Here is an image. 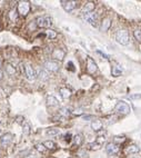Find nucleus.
<instances>
[{"instance_id": "nucleus-1", "label": "nucleus", "mask_w": 141, "mask_h": 158, "mask_svg": "<svg viewBox=\"0 0 141 158\" xmlns=\"http://www.w3.org/2000/svg\"><path fill=\"white\" fill-rule=\"evenodd\" d=\"M116 40L120 45H122V46H127V45L129 44V41H130L128 31H127V30H124V29H120V30H118L117 33H116Z\"/></svg>"}, {"instance_id": "nucleus-2", "label": "nucleus", "mask_w": 141, "mask_h": 158, "mask_svg": "<svg viewBox=\"0 0 141 158\" xmlns=\"http://www.w3.org/2000/svg\"><path fill=\"white\" fill-rule=\"evenodd\" d=\"M21 68H22L24 72H25L26 78H27L29 81L35 80V79L38 77L37 71L33 69V68H32V66H31V65H29V63H27V65H25V66L22 65V66H21Z\"/></svg>"}, {"instance_id": "nucleus-3", "label": "nucleus", "mask_w": 141, "mask_h": 158, "mask_svg": "<svg viewBox=\"0 0 141 158\" xmlns=\"http://www.w3.org/2000/svg\"><path fill=\"white\" fill-rule=\"evenodd\" d=\"M36 25L39 28H50L52 25V19L47 16H42V17H38L36 19Z\"/></svg>"}, {"instance_id": "nucleus-4", "label": "nucleus", "mask_w": 141, "mask_h": 158, "mask_svg": "<svg viewBox=\"0 0 141 158\" xmlns=\"http://www.w3.org/2000/svg\"><path fill=\"white\" fill-rule=\"evenodd\" d=\"M18 13L22 17H26L30 11V2L29 1H20L18 3Z\"/></svg>"}, {"instance_id": "nucleus-5", "label": "nucleus", "mask_w": 141, "mask_h": 158, "mask_svg": "<svg viewBox=\"0 0 141 158\" xmlns=\"http://www.w3.org/2000/svg\"><path fill=\"white\" fill-rule=\"evenodd\" d=\"M115 110L121 115H128L130 113V106L126 101H119L115 107Z\"/></svg>"}, {"instance_id": "nucleus-6", "label": "nucleus", "mask_w": 141, "mask_h": 158, "mask_svg": "<svg viewBox=\"0 0 141 158\" xmlns=\"http://www.w3.org/2000/svg\"><path fill=\"white\" fill-rule=\"evenodd\" d=\"M82 18L86 20L88 24H90L92 26L97 25V19H98V16L94 11H91V13H87L82 15Z\"/></svg>"}, {"instance_id": "nucleus-7", "label": "nucleus", "mask_w": 141, "mask_h": 158, "mask_svg": "<svg viewBox=\"0 0 141 158\" xmlns=\"http://www.w3.org/2000/svg\"><path fill=\"white\" fill-rule=\"evenodd\" d=\"M77 1H74V0H62L61 1V6L62 8L67 11V13H70V11H72L74 9H76V7H77Z\"/></svg>"}, {"instance_id": "nucleus-8", "label": "nucleus", "mask_w": 141, "mask_h": 158, "mask_svg": "<svg viewBox=\"0 0 141 158\" xmlns=\"http://www.w3.org/2000/svg\"><path fill=\"white\" fill-rule=\"evenodd\" d=\"M44 69L48 70L49 72H57L59 70V63L55 60H48L44 63Z\"/></svg>"}, {"instance_id": "nucleus-9", "label": "nucleus", "mask_w": 141, "mask_h": 158, "mask_svg": "<svg viewBox=\"0 0 141 158\" xmlns=\"http://www.w3.org/2000/svg\"><path fill=\"white\" fill-rule=\"evenodd\" d=\"M106 152L110 156L117 155L119 152V145L116 144V143H109L108 145L106 146Z\"/></svg>"}, {"instance_id": "nucleus-10", "label": "nucleus", "mask_w": 141, "mask_h": 158, "mask_svg": "<svg viewBox=\"0 0 141 158\" xmlns=\"http://www.w3.org/2000/svg\"><path fill=\"white\" fill-rule=\"evenodd\" d=\"M87 70L89 74H94L98 70V66H97L96 61L90 57L87 58Z\"/></svg>"}, {"instance_id": "nucleus-11", "label": "nucleus", "mask_w": 141, "mask_h": 158, "mask_svg": "<svg viewBox=\"0 0 141 158\" xmlns=\"http://www.w3.org/2000/svg\"><path fill=\"white\" fill-rule=\"evenodd\" d=\"M13 134L7 133V134H5L1 138H0V145L3 146V147H7V146H9L11 143H13Z\"/></svg>"}, {"instance_id": "nucleus-12", "label": "nucleus", "mask_w": 141, "mask_h": 158, "mask_svg": "<svg viewBox=\"0 0 141 158\" xmlns=\"http://www.w3.org/2000/svg\"><path fill=\"white\" fill-rule=\"evenodd\" d=\"M65 51L62 50V49H55L53 50V52H52V57L55 58L56 60H59V61H61V60H63V58H65Z\"/></svg>"}, {"instance_id": "nucleus-13", "label": "nucleus", "mask_w": 141, "mask_h": 158, "mask_svg": "<svg viewBox=\"0 0 141 158\" xmlns=\"http://www.w3.org/2000/svg\"><path fill=\"white\" fill-rule=\"evenodd\" d=\"M123 72V69L122 67L120 66V65H115L113 67H112V69H111V75L115 77H119L121 76Z\"/></svg>"}, {"instance_id": "nucleus-14", "label": "nucleus", "mask_w": 141, "mask_h": 158, "mask_svg": "<svg viewBox=\"0 0 141 158\" xmlns=\"http://www.w3.org/2000/svg\"><path fill=\"white\" fill-rule=\"evenodd\" d=\"M47 105L49 107H58L59 106V101L55 96H48L47 97Z\"/></svg>"}, {"instance_id": "nucleus-15", "label": "nucleus", "mask_w": 141, "mask_h": 158, "mask_svg": "<svg viewBox=\"0 0 141 158\" xmlns=\"http://www.w3.org/2000/svg\"><path fill=\"white\" fill-rule=\"evenodd\" d=\"M139 152H140V148L137 145H130L126 148V154H128V155H135Z\"/></svg>"}, {"instance_id": "nucleus-16", "label": "nucleus", "mask_w": 141, "mask_h": 158, "mask_svg": "<svg viewBox=\"0 0 141 158\" xmlns=\"http://www.w3.org/2000/svg\"><path fill=\"white\" fill-rule=\"evenodd\" d=\"M91 128L94 132H99L102 129V121L99 119H94L91 123Z\"/></svg>"}, {"instance_id": "nucleus-17", "label": "nucleus", "mask_w": 141, "mask_h": 158, "mask_svg": "<svg viewBox=\"0 0 141 158\" xmlns=\"http://www.w3.org/2000/svg\"><path fill=\"white\" fill-rule=\"evenodd\" d=\"M111 26V20L109 18H104L102 20V22H101V27H100V29H101V31H107L109 28H110Z\"/></svg>"}, {"instance_id": "nucleus-18", "label": "nucleus", "mask_w": 141, "mask_h": 158, "mask_svg": "<svg viewBox=\"0 0 141 158\" xmlns=\"http://www.w3.org/2000/svg\"><path fill=\"white\" fill-rule=\"evenodd\" d=\"M59 93H60V95L63 99H68L70 96H71V90L70 89L66 88V87H63V88H60L59 90Z\"/></svg>"}, {"instance_id": "nucleus-19", "label": "nucleus", "mask_w": 141, "mask_h": 158, "mask_svg": "<svg viewBox=\"0 0 141 158\" xmlns=\"http://www.w3.org/2000/svg\"><path fill=\"white\" fill-rule=\"evenodd\" d=\"M37 75L41 80H47L49 78V71L46 69H40L39 72H37Z\"/></svg>"}, {"instance_id": "nucleus-20", "label": "nucleus", "mask_w": 141, "mask_h": 158, "mask_svg": "<svg viewBox=\"0 0 141 158\" xmlns=\"http://www.w3.org/2000/svg\"><path fill=\"white\" fill-rule=\"evenodd\" d=\"M93 9H94V2L89 1V2H87L86 5H85V7H83V13H91V11H93Z\"/></svg>"}, {"instance_id": "nucleus-21", "label": "nucleus", "mask_w": 141, "mask_h": 158, "mask_svg": "<svg viewBox=\"0 0 141 158\" xmlns=\"http://www.w3.org/2000/svg\"><path fill=\"white\" fill-rule=\"evenodd\" d=\"M74 143L76 146H81L83 143V136L81 134H77L74 137Z\"/></svg>"}, {"instance_id": "nucleus-22", "label": "nucleus", "mask_w": 141, "mask_h": 158, "mask_svg": "<svg viewBox=\"0 0 141 158\" xmlns=\"http://www.w3.org/2000/svg\"><path fill=\"white\" fill-rule=\"evenodd\" d=\"M9 18L11 21H17L19 18V13H18V10H16V9H13V10H10V13H9Z\"/></svg>"}, {"instance_id": "nucleus-23", "label": "nucleus", "mask_w": 141, "mask_h": 158, "mask_svg": "<svg viewBox=\"0 0 141 158\" xmlns=\"http://www.w3.org/2000/svg\"><path fill=\"white\" fill-rule=\"evenodd\" d=\"M46 134L48 136H57L60 134V130H59V128H48L46 130Z\"/></svg>"}, {"instance_id": "nucleus-24", "label": "nucleus", "mask_w": 141, "mask_h": 158, "mask_svg": "<svg viewBox=\"0 0 141 158\" xmlns=\"http://www.w3.org/2000/svg\"><path fill=\"white\" fill-rule=\"evenodd\" d=\"M5 68H6V72L8 74V75L13 76V75L16 74V69H15V67H13V66H11L10 63H6Z\"/></svg>"}, {"instance_id": "nucleus-25", "label": "nucleus", "mask_w": 141, "mask_h": 158, "mask_svg": "<svg viewBox=\"0 0 141 158\" xmlns=\"http://www.w3.org/2000/svg\"><path fill=\"white\" fill-rule=\"evenodd\" d=\"M43 145L46 146V148L49 149V150H53V149H56V144L52 141V140H46V141L43 143Z\"/></svg>"}, {"instance_id": "nucleus-26", "label": "nucleus", "mask_w": 141, "mask_h": 158, "mask_svg": "<svg viewBox=\"0 0 141 158\" xmlns=\"http://www.w3.org/2000/svg\"><path fill=\"white\" fill-rule=\"evenodd\" d=\"M88 148L91 149V150H98V149L101 148V145H100L99 143H97V141H93V143H90V144L88 145Z\"/></svg>"}, {"instance_id": "nucleus-27", "label": "nucleus", "mask_w": 141, "mask_h": 158, "mask_svg": "<svg viewBox=\"0 0 141 158\" xmlns=\"http://www.w3.org/2000/svg\"><path fill=\"white\" fill-rule=\"evenodd\" d=\"M46 37L48 39H55L56 37H57V32L55 31V30H51V29H49V30H47L46 31Z\"/></svg>"}, {"instance_id": "nucleus-28", "label": "nucleus", "mask_w": 141, "mask_h": 158, "mask_svg": "<svg viewBox=\"0 0 141 158\" xmlns=\"http://www.w3.org/2000/svg\"><path fill=\"white\" fill-rule=\"evenodd\" d=\"M35 148H36L39 152H41V154H44V152H47V148H46V146L43 145V144H36V145H35Z\"/></svg>"}, {"instance_id": "nucleus-29", "label": "nucleus", "mask_w": 141, "mask_h": 158, "mask_svg": "<svg viewBox=\"0 0 141 158\" xmlns=\"http://www.w3.org/2000/svg\"><path fill=\"white\" fill-rule=\"evenodd\" d=\"M22 127H24L22 129H24V133H25V134H27V135H28V134L30 133V125H29L28 123L24 121V123H22Z\"/></svg>"}, {"instance_id": "nucleus-30", "label": "nucleus", "mask_w": 141, "mask_h": 158, "mask_svg": "<svg viewBox=\"0 0 141 158\" xmlns=\"http://www.w3.org/2000/svg\"><path fill=\"white\" fill-rule=\"evenodd\" d=\"M133 35H135V38L141 42V29H135L133 31Z\"/></svg>"}, {"instance_id": "nucleus-31", "label": "nucleus", "mask_w": 141, "mask_h": 158, "mask_svg": "<svg viewBox=\"0 0 141 158\" xmlns=\"http://www.w3.org/2000/svg\"><path fill=\"white\" fill-rule=\"evenodd\" d=\"M97 54H98V55H100V56L103 58V59H107V60H109V59H110V56H109V55H107V54H104V52H102V51L97 50Z\"/></svg>"}, {"instance_id": "nucleus-32", "label": "nucleus", "mask_w": 141, "mask_h": 158, "mask_svg": "<svg viewBox=\"0 0 141 158\" xmlns=\"http://www.w3.org/2000/svg\"><path fill=\"white\" fill-rule=\"evenodd\" d=\"M67 69L70 70V71H74L76 70V68H74V65L72 61H69V63H67Z\"/></svg>"}, {"instance_id": "nucleus-33", "label": "nucleus", "mask_w": 141, "mask_h": 158, "mask_svg": "<svg viewBox=\"0 0 141 158\" xmlns=\"http://www.w3.org/2000/svg\"><path fill=\"white\" fill-rule=\"evenodd\" d=\"M130 99H133V100H138V99H141V94H133V95L129 96Z\"/></svg>"}, {"instance_id": "nucleus-34", "label": "nucleus", "mask_w": 141, "mask_h": 158, "mask_svg": "<svg viewBox=\"0 0 141 158\" xmlns=\"http://www.w3.org/2000/svg\"><path fill=\"white\" fill-rule=\"evenodd\" d=\"M69 114H70V113L68 111L67 108H62V109H60V115H61V116H63V117H66V116H68Z\"/></svg>"}, {"instance_id": "nucleus-35", "label": "nucleus", "mask_w": 141, "mask_h": 158, "mask_svg": "<svg viewBox=\"0 0 141 158\" xmlns=\"http://www.w3.org/2000/svg\"><path fill=\"white\" fill-rule=\"evenodd\" d=\"M71 139H72L71 134H66V135H65V140H66L67 143H70V141H71Z\"/></svg>"}, {"instance_id": "nucleus-36", "label": "nucleus", "mask_w": 141, "mask_h": 158, "mask_svg": "<svg viewBox=\"0 0 141 158\" xmlns=\"http://www.w3.org/2000/svg\"><path fill=\"white\" fill-rule=\"evenodd\" d=\"M82 119L83 120H91V119H94V117L91 116V115H85V116H82Z\"/></svg>"}, {"instance_id": "nucleus-37", "label": "nucleus", "mask_w": 141, "mask_h": 158, "mask_svg": "<svg viewBox=\"0 0 141 158\" xmlns=\"http://www.w3.org/2000/svg\"><path fill=\"white\" fill-rule=\"evenodd\" d=\"M25 158H36L35 156H32V155H29V156H27V157H25Z\"/></svg>"}, {"instance_id": "nucleus-38", "label": "nucleus", "mask_w": 141, "mask_h": 158, "mask_svg": "<svg viewBox=\"0 0 141 158\" xmlns=\"http://www.w3.org/2000/svg\"><path fill=\"white\" fill-rule=\"evenodd\" d=\"M2 79V71H0V80Z\"/></svg>"}, {"instance_id": "nucleus-39", "label": "nucleus", "mask_w": 141, "mask_h": 158, "mask_svg": "<svg viewBox=\"0 0 141 158\" xmlns=\"http://www.w3.org/2000/svg\"><path fill=\"white\" fill-rule=\"evenodd\" d=\"M0 133H1V129H0Z\"/></svg>"}, {"instance_id": "nucleus-40", "label": "nucleus", "mask_w": 141, "mask_h": 158, "mask_svg": "<svg viewBox=\"0 0 141 158\" xmlns=\"http://www.w3.org/2000/svg\"><path fill=\"white\" fill-rule=\"evenodd\" d=\"M0 156H1V154H0Z\"/></svg>"}]
</instances>
